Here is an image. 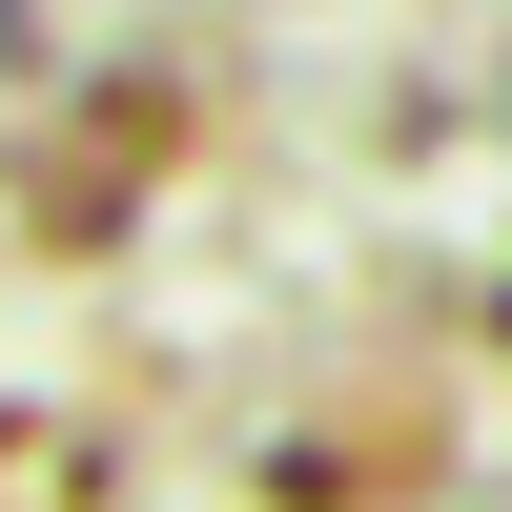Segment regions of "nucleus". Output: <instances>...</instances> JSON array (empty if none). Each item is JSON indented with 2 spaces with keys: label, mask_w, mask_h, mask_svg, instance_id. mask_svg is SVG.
<instances>
[{
  "label": "nucleus",
  "mask_w": 512,
  "mask_h": 512,
  "mask_svg": "<svg viewBox=\"0 0 512 512\" xmlns=\"http://www.w3.org/2000/svg\"><path fill=\"white\" fill-rule=\"evenodd\" d=\"M0 41H21V0H0Z\"/></svg>",
  "instance_id": "obj_1"
}]
</instances>
